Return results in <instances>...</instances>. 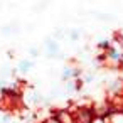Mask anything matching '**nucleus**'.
<instances>
[{
  "mask_svg": "<svg viewBox=\"0 0 123 123\" xmlns=\"http://www.w3.org/2000/svg\"><path fill=\"white\" fill-rule=\"evenodd\" d=\"M71 39H73V41H74V39H78V32H76V31H73V32H71Z\"/></svg>",
  "mask_w": 123,
  "mask_h": 123,
  "instance_id": "6e6552de",
  "label": "nucleus"
},
{
  "mask_svg": "<svg viewBox=\"0 0 123 123\" xmlns=\"http://www.w3.org/2000/svg\"><path fill=\"white\" fill-rule=\"evenodd\" d=\"M78 74H79L78 69H69V68H66V69L62 71V79H68V78H73V76H78Z\"/></svg>",
  "mask_w": 123,
  "mask_h": 123,
  "instance_id": "39448f33",
  "label": "nucleus"
},
{
  "mask_svg": "<svg viewBox=\"0 0 123 123\" xmlns=\"http://www.w3.org/2000/svg\"><path fill=\"white\" fill-rule=\"evenodd\" d=\"M42 123H61V121H59V118L54 115V116H49V118H46Z\"/></svg>",
  "mask_w": 123,
  "mask_h": 123,
  "instance_id": "423d86ee",
  "label": "nucleus"
},
{
  "mask_svg": "<svg viewBox=\"0 0 123 123\" xmlns=\"http://www.w3.org/2000/svg\"><path fill=\"white\" fill-rule=\"evenodd\" d=\"M46 47H47V56L49 57H54V56H57L59 54V47H57V44L52 41V39H46Z\"/></svg>",
  "mask_w": 123,
  "mask_h": 123,
  "instance_id": "7ed1b4c3",
  "label": "nucleus"
},
{
  "mask_svg": "<svg viewBox=\"0 0 123 123\" xmlns=\"http://www.w3.org/2000/svg\"><path fill=\"white\" fill-rule=\"evenodd\" d=\"M32 66H34V62H32L31 59H22V61L19 62V66H17V68H19V73H27Z\"/></svg>",
  "mask_w": 123,
  "mask_h": 123,
  "instance_id": "20e7f679",
  "label": "nucleus"
},
{
  "mask_svg": "<svg viewBox=\"0 0 123 123\" xmlns=\"http://www.w3.org/2000/svg\"><path fill=\"white\" fill-rule=\"evenodd\" d=\"M56 116L59 118V121H61V123H76L74 115H73V113H69V111H66V110H61Z\"/></svg>",
  "mask_w": 123,
  "mask_h": 123,
  "instance_id": "f03ea898",
  "label": "nucleus"
},
{
  "mask_svg": "<svg viewBox=\"0 0 123 123\" xmlns=\"http://www.w3.org/2000/svg\"><path fill=\"white\" fill-rule=\"evenodd\" d=\"M93 115H94V110L81 108V110H78L74 118H76V123H91L93 121Z\"/></svg>",
  "mask_w": 123,
  "mask_h": 123,
  "instance_id": "f257e3e1",
  "label": "nucleus"
},
{
  "mask_svg": "<svg viewBox=\"0 0 123 123\" xmlns=\"http://www.w3.org/2000/svg\"><path fill=\"white\" fill-rule=\"evenodd\" d=\"M29 52H31V56H32V57H37V56H39V49H36V47H31V51H29Z\"/></svg>",
  "mask_w": 123,
  "mask_h": 123,
  "instance_id": "0eeeda50",
  "label": "nucleus"
}]
</instances>
